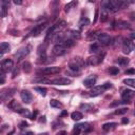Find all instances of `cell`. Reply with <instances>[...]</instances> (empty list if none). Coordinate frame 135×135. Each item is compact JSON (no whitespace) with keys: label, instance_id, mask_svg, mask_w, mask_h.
<instances>
[{"label":"cell","instance_id":"5b68a950","mask_svg":"<svg viewBox=\"0 0 135 135\" xmlns=\"http://www.w3.org/2000/svg\"><path fill=\"white\" fill-rule=\"evenodd\" d=\"M31 49H32L31 45H26V46L21 47L19 51H17V53L15 54V58H16V60H17V61H21L23 58H25V57L28 55Z\"/></svg>","mask_w":135,"mask_h":135},{"label":"cell","instance_id":"f907efd6","mask_svg":"<svg viewBox=\"0 0 135 135\" xmlns=\"http://www.w3.org/2000/svg\"><path fill=\"white\" fill-rule=\"evenodd\" d=\"M37 114H38V111H35V112H34V114L32 115V119H35V117H36V115H37Z\"/></svg>","mask_w":135,"mask_h":135},{"label":"cell","instance_id":"6da1fadb","mask_svg":"<svg viewBox=\"0 0 135 135\" xmlns=\"http://www.w3.org/2000/svg\"><path fill=\"white\" fill-rule=\"evenodd\" d=\"M85 65L84 60L81 57H74L70 62H69V69L72 72H79L83 66Z\"/></svg>","mask_w":135,"mask_h":135},{"label":"cell","instance_id":"681fc988","mask_svg":"<svg viewBox=\"0 0 135 135\" xmlns=\"http://www.w3.org/2000/svg\"><path fill=\"white\" fill-rule=\"evenodd\" d=\"M66 115H68V112H66V111H62V113L60 114L61 117H62V116H66Z\"/></svg>","mask_w":135,"mask_h":135},{"label":"cell","instance_id":"816d5d0a","mask_svg":"<svg viewBox=\"0 0 135 135\" xmlns=\"http://www.w3.org/2000/svg\"><path fill=\"white\" fill-rule=\"evenodd\" d=\"M41 119H40V122H45V116H42V117H40Z\"/></svg>","mask_w":135,"mask_h":135},{"label":"cell","instance_id":"484cf974","mask_svg":"<svg viewBox=\"0 0 135 135\" xmlns=\"http://www.w3.org/2000/svg\"><path fill=\"white\" fill-rule=\"evenodd\" d=\"M75 5H77V0H73V1H71L70 3H68V4L64 6V12H65V13H69Z\"/></svg>","mask_w":135,"mask_h":135},{"label":"cell","instance_id":"ffe728a7","mask_svg":"<svg viewBox=\"0 0 135 135\" xmlns=\"http://www.w3.org/2000/svg\"><path fill=\"white\" fill-rule=\"evenodd\" d=\"M8 107L13 110V111H15V112H18V113H20L21 111H22V107L16 101V100H12L9 103H8Z\"/></svg>","mask_w":135,"mask_h":135},{"label":"cell","instance_id":"f1b7e54d","mask_svg":"<svg viewBox=\"0 0 135 135\" xmlns=\"http://www.w3.org/2000/svg\"><path fill=\"white\" fill-rule=\"evenodd\" d=\"M7 14V8H6V5L4 3H0V17L4 18Z\"/></svg>","mask_w":135,"mask_h":135},{"label":"cell","instance_id":"db71d44e","mask_svg":"<svg viewBox=\"0 0 135 135\" xmlns=\"http://www.w3.org/2000/svg\"><path fill=\"white\" fill-rule=\"evenodd\" d=\"M89 1H90V2H95L96 0H89Z\"/></svg>","mask_w":135,"mask_h":135},{"label":"cell","instance_id":"cb8c5ba5","mask_svg":"<svg viewBox=\"0 0 135 135\" xmlns=\"http://www.w3.org/2000/svg\"><path fill=\"white\" fill-rule=\"evenodd\" d=\"M89 51L91 53H98L100 51V44L99 43H92L89 47Z\"/></svg>","mask_w":135,"mask_h":135},{"label":"cell","instance_id":"83f0119b","mask_svg":"<svg viewBox=\"0 0 135 135\" xmlns=\"http://www.w3.org/2000/svg\"><path fill=\"white\" fill-rule=\"evenodd\" d=\"M71 118L73 120H75V121H78V120H80L82 118V114L80 112H78V111H75V112H73L71 114Z\"/></svg>","mask_w":135,"mask_h":135},{"label":"cell","instance_id":"7bdbcfd3","mask_svg":"<svg viewBox=\"0 0 135 135\" xmlns=\"http://www.w3.org/2000/svg\"><path fill=\"white\" fill-rule=\"evenodd\" d=\"M27 127V122L26 121H22V122H20V124H19V128L20 129H24V128H26Z\"/></svg>","mask_w":135,"mask_h":135},{"label":"cell","instance_id":"f5cc1de1","mask_svg":"<svg viewBox=\"0 0 135 135\" xmlns=\"http://www.w3.org/2000/svg\"><path fill=\"white\" fill-rule=\"evenodd\" d=\"M58 134H65V131H60Z\"/></svg>","mask_w":135,"mask_h":135},{"label":"cell","instance_id":"f35d334b","mask_svg":"<svg viewBox=\"0 0 135 135\" xmlns=\"http://www.w3.org/2000/svg\"><path fill=\"white\" fill-rule=\"evenodd\" d=\"M109 73L112 74V75H116V74L119 73V69L118 68H115V66H111L109 69Z\"/></svg>","mask_w":135,"mask_h":135},{"label":"cell","instance_id":"2e32d148","mask_svg":"<svg viewBox=\"0 0 135 135\" xmlns=\"http://www.w3.org/2000/svg\"><path fill=\"white\" fill-rule=\"evenodd\" d=\"M133 95H134V91L127 89V90H123V91H122V93H121V98H122L123 101L129 102V100L133 97Z\"/></svg>","mask_w":135,"mask_h":135},{"label":"cell","instance_id":"d6986e66","mask_svg":"<svg viewBox=\"0 0 135 135\" xmlns=\"http://www.w3.org/2000/svg\"><path fill=\"white\" fill-rule=\"evenodd\" d=\"M75 40L74 39H72V38H64L61 42H60V44H62L64 47H66V49H69V47H72V46H74L75 45Z\"/></svg>","mask_w":135,"mask_h":135},{"label":"cell","instance_id":"8fae6325","mask_svg":"<svg viewBox=\"0 0 135 135\" xmlns=\"http://www.w3.org/2000/svg\"><path fill=\"white\" fill-rule=\"evenodd\" d=\"M51 83L56 84V85H68V84L72 83V80L69 78H65V77H60V78H56V79L51 80Z\"/></svg>","mask_w":135,"mask_h":135},{"label":"cell","instance_id":"7c38bea8","mask_svg":"<svg viewBox=\"0 0 135 135\" xmlns=\"http://www.w3.org/2000/svg\"><path fill=\"white\" fill-rule=\"evenodd\" d=\"M66 47H64L62 44H56L54 47H53V54L55 56H62L64 54H66Z\"/></svg>","mask_w":135,"mask_h":135},{"label":"cell","instance_id":"4dcf8cb0","mask_svg":"<svg viewBox=\"0 0 135 135\" xmlns=\"http://www.w3.org/2000/svg\"><path fill=\"white\" fill-rule=\"evenodd\" d=\"M34 82H39V83H51V80L45 78V77H42L40 76L39 78H35L34 79Z\"/></svg>","mask_w":135,"mask_h":135},{"label":"cell","instance_id":"7402d4cb","mask_svg":"<svg viewBox=\"0 0 135 135\" xmlns=\"http://www.w3.org/2000/svg\"><path fill=\"white\" fill-rule=\"evenodd\" d=\"M68 38H72V39H79L80 38V32L79 31H75V30H70L68 32Z\"/></svg>","mask_w":135,"mask_h":135},{"label":"cell","instance_id":"ba28073f","mask_svg":"<svg viewBox=\"0 0 135 135\" xmlns=\"http://www.w3.org/2000/svg\"><path fill=\"white\" fill-rule=\"evenodd\" d=\"M46 25H47L46 22L41 23V24H38L37 26H35V27L30 32V35H28L27 37H36V36H38V35L41 34V32L46 27Z\"/></svg>","mask_w":135,"mask_h":135},{"label":"cell","instance_id":"e0dca14e","mask_svg":"<svg viewBox=\"0 0 135 135\" xmlns=\"http://www.w3.org/2000/svg\"><path fill=\"white\" fill-rule=\"evenodd\" d=\"M63 39H64V34H63V33H61V32H56V33L53 34L52 40H53L55 43H60Z\"/></svg>","mask_w":135,"mask_h":135},{"label":"cell","instance_id":"52a82bcc","mask_svg":"<svg viewBox=\"0 0 135 135\" xmlns=\"http://www.w3.org/2000/svg\"><path fill=\"white\" fill-rule=\"evenodd\" d=\"M89 131H91L90 123L83 122V123H78V124H76L75 128H74L73 133H74V134H79V133H81V132H89Z\"/></svg>","mask_w":135,"mask_h":135},{"label":"cell","instance_id":"277c9868","mask_svg":"<svg viewBox=\"0 0 135 135\" xmlns=\"http://www.w3.org/2000/svg\"><path fill=\"white\" fill-rule=\"evenodd\" d=\"M128 6V0H110L109 8L113 12Z\"/></svg>","mask_w":135,"mask_h":135},{"label":"cell","instance_id":"ab89813d","mask_svg":"<svg viewBox=\"0 0 135 135\" xmlns=\"http://www.w3.org/2000/svg\"><path fill=\"white\" fill-rule=\"evenodd\" d=\"M123 83H126V84H128L130 86H135V80L134 79H124Z\"/></svg>","mask_w":135,"mask_h":135},{"label":"cell","instance_id":"9c48e42d","mask_svg":"<svg viewBox=\"0 0 135 135\" xmlns=\"http://www.w3.org/2000/svg\"><path fill=\"white\" fill-rule=\"evenodd\" d=\"M97 39H98L100 45H109V44H111V42H112L111 37H110L108 34H104V33L99 34V35L97 36Z\"/></svg>","mask_w":135,"mask_h":135},{"label":"cell","instance_id":"c3c4849f","mask_svg":"<svg viewBox=\"0 0 135 135\" xmlns=\"http://www.w3.org/2000/svg\"><path fill=\"white\" fill-rule=\"evenodd\" d=\"M121 122H122L123 124H126V123H128V122H129V119L124 117V118H122V119H121Z\"/></svg>","mask_w":135,"mask_h":135},{"label":"cell","instance_id":"44dd1931","mask_svg":"<svg viewBox=\"0 0 135 135\" xmlns=\"http://www.w3.org/2000/svg\"><path fill=\"white\" fill-rule=\"evenodd\" d=\"M116 27H118V28H120V30H126V28H130L131 25H130V23L127 22V21L118 20V21L116 22Z\"/></svg>","mask_w":135,"mask_h":135},{"label":"cell","instance_id":"ee69618b","mask_svg":"<svg viewBox=\"0 0 135 135\" xmlns=\"http://www.w3.org/2000/svg\"><path fill=\"white\" fill-rule=\"evenodd\" d=\"M98 15H99V11L96 9V11H95V17H94V21H93V23H96L97 18H98Z\"/></svg>","mask_w":135,"mask_h":135},{"label":"cell","instance_id":"7a4b0ae2","mask_svg":"<svg viewBox=\"0 0 135 135\" xmlns=\"http://www.w3.org/2000/svg\"><path fill=\"white\" fill-rule=\"evenodd\" d=\"M104 55H105L104 52H102V54L99 53V52L96 53L95 55H93V56L88 58V64H90V65H98V64H100L102 62V60H103Z\"/></svg>","mask_w":135,"mask_h":135},{"label":"cell","instance_id":"9a60e30c","mask_svg":"<svg viewBox=\"0 0 135 135\" xmlns=\"http://www.w3.org/2000/svg\"><path fill=\"white\" fill-rule=\"evenodd\" d=\"M95 83H96V76H95V75H91V76L86 77V78L83 80V84H84V86H86V88H93Z\"/></svg>","mask_w":135,"mask_h":135},{"label":"cell","instance_id":"836d02e7","mask_svg":"<svg viewBox=\"0 0 135 135\" xmlns=\"http://www.w3.org/2000/svg\"><path fill=\"white\" fill-rule=\"evenodd\" d=\"M80 110L85 111V112H90L91 110H93V105L89 104V103H82V104H80Z\"/></svg>","mask_w":135,"mask_h":135},{"label":"cell","instance_id":"60d3db41","mask_svg":"<svg viewBox=\"0 0 135 135\" xmlns=\"http://www.w3.org/2000/svg\"><path fill=\"white\" fill-rule=\"evenodd\" d=\"M109 5H110V0H102L101 1V7L102 8H109Z\"/></svg>","mask_w":135,"mask_h":135},{"label":"cell","instance_id":"b9f144b4","mask_svg":"<svg viewBox=\"0 0 135 135\" xmlns=\"http://www.w3.org/2000/svg\"><path fill=\"white\" fill-rule=\"evenodd\" d=\"M23 116H26V117H31V114H30V112H28V110H26V109H22V111L20 112Z\"/></svg>","mask_w":135,"mask_h":135},{"label":"cell","instance_id":"bcb514c9","mask_svg":"<svg viewBox=\"0 0 135 135\" xmlns=\"http://www.w3.org/2000/svg\"><path fill=\"white\" fill-rule=\"evenodd\" d=\"M22 1H23V0H13V2H14L15 4H17V5H20V4L22 3Z\"/></svg>","mask_w":135,"mask_h":135},{"label":"cell","instance_id":"f546056e","mask_svg":"<svg viewBox=\"0 0 135 135\" xmlns=\"http://www.w3.org/2000/svg\"><path fill=\"white\" fill-rule=\"evenodd\" d=\"M90 24V20H89V18H81L80 19V21H79V23H78V25L82 28V27H84V26H86V25H89Z\"/></svg>","mask_w":135,"mask_h":135},{"label":"cell","instance_id":"4fadbf2b","mask_svg":"<svg viewBox=\"0 0 135 135\" xmlns=\"http://www.w3.org/2000/svg\"><path fill=\"white\" fill-rule=\"evenodd\" d=\"M13 65H14V62H13L12 59H4L2 61L1 68H2V71L3 72H9L13 69Z\"/></svg>","mask_w":135,"mask_h":135},{"label":"cell","instance_id":"8992f818","mask_svg":"<svg viewBox=\"0 0 135 135\" xmlns=\"http://www.w3.org/2000/svg\"><path fill=\"white\" fill-rule=\"evenodd\" d=\"M60 72V68L58 66H49V68H43L37 71L38 75H53V74H57Z\"/></svg>","mask_w":135,"mask_h":135},{"label":"cell","instance_id":"d6a6232c","mask_svg":"<svg viewBox=\"0 0 135 135\" xmlns=\"http://www.w3.org/2000/svg\"><path fill=\"white\" fill-rule=\"evenodd\" d=\"M50 105L51 107H53V108H62V103L61 102H59L58 100H56V99H51V101H50Z\"/></svg>","mask_w":135,"mask_h":135},{"label":"cell","instance_id":"30bf717a","mask_svg":"<svg viewBox=\"0 0 135 135\" xmlns=\"http://www.w3.org/2000/svg\"><path fill=\"white\" fill-rule=\"evenodd\" d=\"M123 53L124 54H130L134 50V42L131 39H126L123 40V46H122Z\"/></svg>","mask_w":135,"mask_h":135},{"label":"cell","instance_id":"11a10c76","mask_svg":"<svg viewBox=\"0 0 135 135\" xmlns=\"http://www.w3.org/2000/svg\"><path fill=\"white\" fill-rule=\"evenodd\" d=\"M3 2H8V0H2Z\"/></svg>","mask_w":135,"mask_h":135},{"label":"cell","instance_id":"74e56055","mask_svg":"<svg viewBox=\"0 0 135 135\" xmlns=\"http://www.w3.org/2000/svg\"><path fill=\"white\" fill-rule=\"evenodd\" d=\"M35 90H36L37 92H39V94L42 95V96H45V95H46V89H44V88L37 86V88H35Z\"/></svg>","mask_w":135,"mask_h":135},{"label":"cell","instance_id":"1f68e13d","mask_svg":"<svg viewBox=\"0 0 135 135\" xmlns=\"http://www.w3.org/2000/svg\"><path fill=\"white\" fill-rule=\"evenodd\" d=\"M116 62L119 65H127L129 63V59L128 58H124V57H119V58H117Z\"/></svg>","mask_w":135,"mask_h":135},{"label":"cell","instance_id":"603a6c76","mask_svg":"<svg viewBox=\"0 0 135 135\" xmlns=\"http://www.w3.org/2000/svg\"><path fill=\"white\" fill-rule=\"evenodd\" d=\"M8 51H9V44L7 42H1L0 43V56H2Z\"/></svg>","mask_w":135,"mask_h":135},{"label":"cell","instance_id":"e575fe53","mask_svg":"<svg viewBox=\"0 0 135 135\" xmlns=\"http://www.w3.org/2000/svg\"><path fill=\"white\" fill-rule=\"evenodd\" d=\"M46 46H47V44H43V45H40L39 46V49H38V54L41 56V57H43V56H45V50H46Z\"/></svg>","mask_w":135,"mask_h":135},{"label":"cell","instance_id":"d590c367","mask_svg":"<svg viewBox=\"0 0 135 135\" xmlns=\"http://www.w3.org/2000/svg\"><path fill=\"white\" fill-rule=\"evenodd\" d=\"M128 112V108H121V109H117L115 111V114L116 115H123Z\"/></svg>","mask_w":135,"mask_h":135},{"label":"cell","instance_id":"f6af8a7d","mask_svg":"<svg viewBox=\"0 0 135 135\" xmlns=\"http://www.w3.org/2000/svg\"><path fill=\"white\" fill-rule=\"evenodd\" d=\"M126 73H127V74H131V75H133V74L135 73V70H134V69H129V70L126 71Z\"/></svg>","mask_w":135,"mask_h":135},{"label":"cell","instance_id":"ac0fdd59","mask_svg":"<svg viewBox=\"0 0 135 135\" xmlns=\"http://www.w3.org/2000/svg\"><path fill=\"white\" fill-rule=\"evenodd\" d=\"M65 26H66V22H65L64 20H61V21H59L57 24L53 25L52 27H53V30H54V33H56V32H61L63 28H65Z\"/></svg>","mask_w":135,"mask_h":135},{"label":"cell","instance_id":"7dc6e473","mask_svg":"<svg viewBox=\"0 0 135 135\" xmlns=\"http://www.w3.org/2000/svg\"><path fill=\"white\" fill-rule=\"evenodd\" d=\"M18 72H19V70H18V69H15V70H14V72H13V78H14V77H16V75L18 74Z\"/></svg>","mask_w":135,"mask_h":135},{"label":"cell","instance_id":"4316f807","mask_svg":"<svg viewBox=\"0 0 135 135\" xmlns=\"http://www.w3.org/2000/svg\"><path fill=\"white\" fill-rule=\"evenodd\" d=\"M116 126H117L116 122H108V123H104L102 126V129H103V131H110V130L114 129Z\"/></svg>","mask_w":135,"mask_h":135},{"label":"cell","instance_id":"5bb4252c","mask_svg":"<svg viewBox=\"0 0 135 135\" xmlns=\"http://www.w3.org/2000/svg\"><path fill=\"white\" fill-rule=\"evenodd\" d=\"M20 97L24 103H30L32 101V94L27 90H22L20 92Z\"/></svg>","mask_w":135,"mask_h":135},{"label":"cell","instance_id":"3957f363","mask_svg":"<svg viewBox=\"0 0 135 135\" xmlns=\"http://www.w3.org/2000/svg\"><path fill=\"white\" fill-rule=\"evenodd\" d=\"M111 86H112V84L109 83V82H107V83H104V84H101V85H98V86H95V88L92 89V91H91V93H90V96H91V97H95V96L101 95L105 90L110 89Z\"/></svg>","mask_w":135,"mask_h":135},{"label":"cell","instance_id":"d4e9b609","mask_svg":"<svg viewBox=\"0 0 135 135\" xmlns=\"http://www.w3.org/2000/svg\"><path fill=\"white\" fill-rule=\"evenodd\" d=\"M109 17V12L107 8H101V15H100V20L101 22H105Z\"/></svg>","mask_w":135,"mask_h":135},{"label":"cell","instance_id":"8d00e7d4","mask_svg":"<svg viewBox=\"0 0 135 135\" xmlns=\"http://www.w3.org/2000/svg\"><path fill=\"white\" fill-rule=\"evenodd\" d=\"M23 71L25 72V73H28V72H31V63L30 62H27V61H25L24 63H23Z\"/></svg>","mask_w":135,"mask_h":135}]
</instances>
